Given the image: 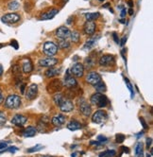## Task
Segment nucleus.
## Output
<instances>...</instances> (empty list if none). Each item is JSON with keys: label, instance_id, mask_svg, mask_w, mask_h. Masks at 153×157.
<instances>
[{"label": "nucleus", "instance_id": "nucleus-1", "mask_svg": "<svg viewBox=\"0 0 153 157\" xmlns=\"http://www.w3.org/2000/svg\"><path fill=\"white\" fill-rule=\"evenodd\" d=\"M90 101L92 104L96 105L97 107L99 108H103L106 107L108 104V98L105 95L100 94V93H95L94 94L91 98H90Z\"/></svg>", "mask_w": 153, "mask_h": 157}, {"label": "nucleus", "instance_id": "nucleus-2", "mask_svg": "<svg viewBox=\"0 0 153 157\" xmlns=\"http://www.w3.org/2000/svg\"><path fill=\"white\" fill-rule=\"evenodd\" d=\"M21 105V98L17 95H9L5 100V106L9 109H17Z\"/></svg>", "mask_w": 153, "mask_h": 157}, {"label": "nucleus", "instance_id": "nucleus-3", "mask_svg": "<svg viewBox=\"0 0 153 157\" xmlns=\"http://www.w3.org/2000/svg\"><path fill=\"white\" fill-rule=\"evenodd\" d=\"M43 51L48 57H52L55 56L58 52V46L53 42H46L43 44Z\"/></svg>", "mask_w": 153, "mask_h": 157}, {"label": "nucleus", "instance_id": "nucleus-4", "mask_svg": "<svg viewBox=\"0 0 153 157\" xmlns=\"http://www.w3.org/2000/svg\"><path fill=\"white\" fill-rule=\"evenodd\" d=\"M108 119V115L105 111H96L92 117V121L95 124H104Z\"/></svg>", "mask_w": 153, "mask_h": 157}, {"label": "nucleus", "instance_id": "nucleus-5", "mask_svg": "<svg viewBox=\"0 0 153 157\" xmlns=\"http://www.w3.org/2000/svg\"><path fill=\"white\" fill-rule=\"evenodd\" d=\"M62 85H64L67 89H70V88H75L78 86V82H76V78L73 77V75L70 73V70H67L66 71V74L64 76V78H63V83Z\"/></svg>", "mask_w": 153, "mask_h": 157}, {"label": "nucleus", "instance_id": "nucleus-6", "mask_svg": "<svg viewBox=\"0 0 153 157\" xmlns=\"http://www.w3.org/2000/svg\"><path fill=\"white\" fill-rule=\"evenodd\" d=\"M58 106L60 107V110L63 113H69V112L74 110V104L71 101V99L63 97V98L61 100V102L58 104Z\"/></svg>", "mask_w": 153, "mask_h": 157}, {"label": "nucleus", "instance_id": "nucleus-7", "mask_svg": "<svg viewBox=\"0 0 153 157\" xmlns=\"http://www.w3.org/2000/svg\"><path fill=\"white\" fill-rule=\"evenodd\" d=\"M62 86V82L59 78H56V80H53L47 84V91L48 93H58Z\"/></svg>", "mask_w": 153, "mask_h": 157}, {"label": "nucleus", "instance_id": "nucleus-8", "mask_svg": "<svg viewBox=\"0 0 153 157\" xmlns=\"http://www.w3.org/2000/svg\"><path fill=\"white\" fill-rule=\"evenodd\" d=\"M70 73L72 75H74L75 77H78V78L82 77L83 74H84V66H83V64L80 63H76L71 67Z\"/></svg>", "mask_w": 153, "mask_h": 157}, {"label": "nucleus", "instance_id": "nucleus-9", "mask_svg": "<svg viewBox=\"0 0 153 157\" xmlns=\"http://www.w3.org/2000/svg\"><path fill=\"white\" fill-rule=\"evenodd\" d=\"M20 18H21L20 15L17 13H8L2 16L1 21L6 24H14L17 23L18 21H20Z\"/></svg>", "mask_w": 153, "mask_h": 157}, {"label": "nucleus", "instance_id": "nucleus-10", "mask_svg": "<svg viewBox=\"0 0 153 157\" xmlns=\"http://www.w3.org/2000/svg\"><path fill=\"white\" fill-rule=\"evenodd\" d=\"M96 29V25L94 21H86V23L84 24L83 27V31L86 35H94Z\"/></svg>", "mask_w": 153, "mask_h": 157}, {"label": "nucleus", "instance_id": "nucleus-11", "mask_svg": "<svg viewBox=\"0 0 153 157\" xmlns=\"http://www.w3.org/2000/svg\"><path fill=\"white\" fill-rule=\"evenodd\" d=\"M79 108H80V113L85 116V117H89L91 115V112H92V109H91V106L90 104L86 101L85 99H82L81 101L80 102L79 104Z\"/></svg>", "mask_w": 153, "mask_h": 157}, {"label": "nucleus", "instance_id": "nucleus-12", "mask_svg": "<svg viewBox=\"0 0 153 157\" xmlns=\"http://www.w3.org/2000/svg\"><path fill=\"white\" fill-rule=\"evenodd\" d=\"M70 33H71V31L67 27L62 26V27H60L57 29L56 36L59 39H67L68 37H70Z\"/></svg>", "mask_w": 153, "mask_h": 157}, {"label": "nucleus", "instance_id": "nucleus-13", "mask_svg": "<svg viewBox=\"0 0 153 157\" xmlns=\"http://www.w3.org/2000/svg\"><path fill=\"white\" fill-rule=\"evenodd\" d=\"M86 82L92 85H95L101 82V76L96 72H91L86 76Z\"/></svg>", "mask_w": 153, "mask_h": 157}, {"label": "nucleus", "instance_id": "nucleus-14", "mask_svg": "<svg viewBox=\"0 0 153 157\" xmlns=\"http://www.w3.org/2000/svg\"><path fill=\"white\" fill-rule=\"evenodd\" d=\"M58 63V60L53 57H47L46 59H41L39 61V64L43 67H53Z\"/></svg>", "mask_w": 153, "mask_h": 157}, {"label": "nucleus", "instance_id": "nucleus-15", "mask_svg": "<svg viewBox=\"0 0 153 157\" xmlns=\"http://www.w3.org/2000/svg\"><path fill=\"white\" fill-rule=\"evenodd\" d=\"M37 94H38V86H37V84L33 83L28 88V91L26 93V97L28 99L32 100L37 97Z\"/></svg>", "mask_w": 153, "mask_h": 157}, {"label": "nucleus", "instance_id": "nucleus-16", "mask_svg": "<svg viewBox=\"0 0 153 157\" xmlns=\"http://www.w3.org/2000/svg\"><path fill=\"white\" fill-rule=\"evenodd\" d=\"M115 59L114 55H104L99 60V64L101 66H109L113 63H114Z\"/></svg>", "mask_w": 153, "mask_h": 157}, {"label": "nucleus", "instance_id": "nucleus-17", "mask_svg": "<svg viewBox=\"0 0 153 157\" xmlns=\"http://www.w3.org/2000/svg\"><path fill=\"white\" fill-rule=\"evenodd\" d=\"M27 121H28L27 117L22 116V115H15L13 117V119H12V123H13V124L15 125V126H19V127L23 126Z\"/></svg>", "mask_w": 153, "mask_h": 157}, {"label": "nucleus", "instance_id": "nucleus-18", "mask_svg": "<svg viewBox=\"0 0 153 157\" xmlns=\"http://www.w3.org/2000/svg\"><path fill=\"white\" fill-rule=\"evenodd\" d=\"M65 120H66L65 116L60 114L52 118V123H53V125H55V126H62L65 123Z\"/></svg>", "mask_w": 153, "mask_h": 157}, {"label": "nucleus", "instance_id": "nucleus-19", "mask_svg": "<svg viewBox=\"0 0 153 157\" xmlns=\"http://www.w3.org/2000/svg\"><path fill=\"white\" fill-rule=\"evenodd\" d=\"M58 13H59V10H57V9H51V10H47V13H43L42 16H41V19L42 20H49V19H52Z\"/></svg>", "mask_w": 153, "mask_h": 157}, {"label": "nucleus", "instance_id": "nucleus-20", "mask_svg": "<svg viewBox=\"0 0 153 157\" xmlns=\"http://www.w3.org/2000/svg\"><path fill=\"white\" fill-rule=\"evenodd\" d=\"M81 128V124L76 120H71L68 124H67V129L70 131H76V130H80Z\"/></svg>", "mask_w": 153, "mask_h": 157}, {"label": "nucleus", "instance_id": "nucleus-21", "mask_svg": "<svg viewBox=\"0 0 153 157\" xmlns=\"http://www.w3.org/2000/svg\"><path fill=\"white\" fill-rule=\"evenodd\" d=\"M36 132H37V129H36V128L29 126V127H28V128L24 131L23 136H24L25 137H32V136H35Z\"/></svg>", "mask_w": 153, "mask_h": 157}, {"label": "nucleus", "instance_id": "nucleus-22", "mask_svg": "<svg viewBox=\"0 0 153 157\" xmlns=\"http://www.w3.org/2000/svg\"><path fill=\"white\" fill-rule=\"evenodd\" d=\"M22 70H23L24 73H30L32 70H33V65H32V63L29 60H27L23 63Z\"/></svg>", "mask_w": 153, "mask_h": 157}, {"label": "nucleus", "instance_id": "nucleus-23", "mask_svg": "<svg viewBox=\"0 0 153 157\" xmlns=\"http://www.w3.org/2000/svg\"><path fill=\"white\" fill-rule=\"evenodd\" d=\"M60 74V69L58 68H54V67H50L49 69H47L46 71V76L47 78H53V77H56Z\"/></svg>", "mask_w": 153, "mask_h": 157}, {"label": "nucleus", "instance_id": "nucleus-24", "mask_svg": "<svg viewBox=\"0 0 153 157\" xmlns=\"http://www.w3.org/2000/svg\"><path fill=\"white\" fill-rule=\"evenodd\" d=\"M100 36H97V37H93V38H90L89 40H87L86 41V43H85V44L83 46V48H86V49H89V48H93L94 47V44H95V41L99 38Z\"/></svg>", "mask_w": 153, "mask_h": 157}, {"label": "nucleus", "instance_id": "nucleus-25", "mask_svg": "<svg viewBox=\"0 0 153 157\" xmlns=\"http://www.w3.org/2000/svg\"><path fill=\"white\" fill-rule=\"evenodd\" d=\"M58 48L65 49V48H70V43L66 39H59L58 42Z\"/></svg>", "mask_w": 153, "mask_h": 157}, {"label": "nucleus", "instance_id": "nucleus-26", "mask_svg": "<svg viewBox=\"0 0 153 157\" xmlns=\"http://www.w3.org/2000/svg\"><path fill=\"white\" fill-rule=\"evenodd\" d=\"M135 154L137 157H143V144L138 142L135 146Z\"/></svg>", "mask_w": 153, "mask_h": 157}, {"label": "nucleus", "instance_id": "nucleus-27", "mask_svg": "<svg viewBox=\"0 0 153 157\" xmlns=\"http://www.w3.org/2000/svg\"><path fill=\"white\" fill-rule=\"evenodd\" d=\"M95 88L96 89V91L98 93H103L107 90V88H106V84L103 82H99L98 83H96L95 85Z\"/></svg>", "mask_w": 153, "mask_h": 157}, {"label": "nucleus", "instance_id": "nucleus-28", "mask_svg": "<svg viewBox=\"0 0 153 157\" xmlns=\"http://www.w3.org/2000/svg\"><path fill=\"white\" fill-rule=\"evenodd\" d=\"M99 13H88L85 14V18L87 21H94L95 19H97L98 17H99Z\"/></svg>", "mask_w": 153, "mask_h": 157}, {"label": "nucleus", "instance_id": "nucleus-29", "mask_svg": "<svg viewBox=\"0 0 153 157\" xmlns=\"http://www.w3.org/2000/svg\"><path fill=\"white\" fill-rule=\"evenodd\" d=\"M70 37H71L72 42H74V43H79V41L80 39V35L78 31H72L70 33Z\"/></svg>", "mask_w": 153, "mask_h": 157}, {"label": "nucleus", "instance_id": "nucleus-30", "mask_svg": "<svg viewBox=\"0 0 153 157\" xmlns=\"http://www.w3.org/2000/svg\"><path fill=\"white\" fill-rule=\"evenodd\" d=\"M115 154V151H105L99 154V157H114Z\"/></svg>", "mask_w": 153, "mask_h": 157}, {"label": "nucleus", "instance_id": "nucleus-31", "mask_svg": "<svg viewBox=\"0 0 153 157\" xmlns=\"http://www.w3.org/2000/svg\"><path fill=\"white\" fill-rule=\"evenodd\" d=\"M85 64H86V68L87 69H91L92 67L95 65V61L92 58L88 57V58L85 59Z\"/></svg>", "mask_w": 153, "mask_h": 157}, {"label": "nucleus", "instance_id": "nucleus-32", "mask_svg": "<svg viewBox=\"0 0 153 157\" xmlns=\"http://www.w3.org/2000/svg\"><path fill=\"white\" fill-rule=\"evenodd\" d=\"M8 8L10 10H15L19 8V3L17 1H12L9 2V5H8Z\"/></svg>", "mask_w": 153, "mask_h": 157}, {"label": "nucleus", "instance_id": "nucleus-33", "mask_svg": "<svg viewBox=\"0 0 153 157\" xmlns=\"http://www.w3.org/2000/svg\"><path fill=\"white\" fill-rule=\"evenodd\" d=\"M43 148V145H36V146H34V147H32V148H30V149H28V152H35V151H39L40 150H42Z\"/></svg>", "mask_w": 153, "mask_h": 157}, {"label": "nucleus", "instance_id": "nucleus-34", "mask_svg": "<svg viewBox=\"0 0 153 157\" xmlns=\"http://www.w3.org/2000/svg\"><path fill=\"white\" fill-rule=\"evenodd\" d=\"M13 74L15 77H17V78L21 77V69H20V67L18 65H14L13 66Z\"/></svg>", "mask_w": 153, "mask_h": 157}, {"label": "nucleus", "instance_id": "nucleus-35", "mask_svg": "<svg viewBox=\"0 0 153 157\" xmlns=\"http://www.w3.org/2000/svg\"><path fill=\"white\" fill-rule=\"evenodd\" d=\"M125 78V82H126L128 88L129 89L130 93H132V98H133L134 97V92H133V89H132V83L129 82V81L128 80V78Z\"/></svg>", "mask_w": 153, "mask_h": 157}, {"label": "nucleus", "instance_id": "nucleus-36", "mask_svg": "<svg viewBox=\"0 0 153 157\" xmlns=\"http://www.w3.org/2000/svg\"><path fill=\"white\" fill-rule=\"evenodd\" d=\"M7 121V118H6V115L3 113V112L0 111V126L4 125Z\"/></svg>", "mask_w": 153, "mask_h": 157}, {"label": "nucleus", "instance_id": "nucleus-37", "mask_svg": "<svg viewBox=\"0 0 153 157\" xmlns=\"http://www.w3.org/2000/svg\"><path fill=\"white\" fill-rule=\"evenodd\" d=\"M124 140H125L124 134H117V136H116V142L117 143H122Z\"/></svg>", "mask_w": 153, "mask_h": 157}, {"label": "nucleus", "instance_id": "nucleus-38", "mask_svg": "<svg viewBox=\"0 0 153 157\" xmlns=\"http://www.w3.org/2000/svg\"><path fill=\"white\" fill-rule=\"evenodd\" d=\"M97 140L99 142H106L108 140V138L106 136H97Z\"/></svg>", "mask_w": 153, "mask_h": 157}, {"label": "nucleus", "instance_id": "nucleus-39", "mask_svg": "<svg viewBox=\"0 0 153 157\" xmlns=\"http://www.w3.org/2000/svg\"><path fill=\"white\" fill-rule=\"evenodd\" d=\"M126 14H127V10L125 8H123L121 10V14H120V16H121V18H125Z\"/></svg>", "mask_w": 153, "mask_h": 157}, {"label": "nucleus", "instance_id": "nucleus-40", "mask_svg": "<svg viewBox=\"0 0 153 157\" xmlns=\"http://www.w3.org/2000/svg\"><path fill=\"white\" fill-rule=\"evenodd\" d=\"M113 38H114V42H115L116 44H119V38L117 37V34H116V33H113Z\"/></svg>", "mask_w": 153, "mask_h": 157}, {"label": "nucleus", "instance_id": "nucleus-41", "mask_svg": "<svg viewBox=\"0 0 153 157\" xmlns=\"http://www.w3.org/2000/svg\"><path fill=\"white\" fill-rule=\"evenodd\" d=\"M6 148H7V143H5V142L0 143V150H5Z\"/></svg>", "mask_w": 153, "mask_h": 157}, {"label": "nucleus", "instance_id": "nucleus-42", "mask_svg": "<svg viewBox=\"0 0 153 157\" xmlns=\"http://www.w3.org/2000/svg\"><path fill=\"white\" fill-rule=\"evenodd\" d=\"M151 143H152V139L151 138H147V148H151Z\"/></svg>", "mask_w": 153, "mask_h": 157}, {"label": "nucleus", "instance_id": "nucleus-43", "mask_svg": "<svg viewBox=\"0 0 153 157\" xmlns=\"http://www.w3.org/2000/svg\"><path fill=\"white\" fill-rule=\"evenodd\" d=\"M12 46L15 48V49H18V44L15 40H13L12 41Z\"/></svg>", "mask_w": 153, "mask_h": 157}, {"label": "nucleus", "instance_id": "nucleus-44", "mask_svg": "<svg viewBox=\"0 0 153 157\" xmlns=\"http://www.w3.org/2000/svg\"><path fill=\"white\" fill-rule=\"evenodd\" d=\"M140 121H142V125H143L144 129H147V123H146V121L144 120V118H142V117H140Z\"/></svg>", "mask_w": 153, "mask_h": 157}, {"label": "nucleus", "instance_id": "nucleus-45", "mask_svg": "<svg viewBox=\"0 0 153 157\" xmlns=\"http://www.w3.org/2000/svg\"><path fill=\"white\" fill-rule=\"evenodd\" d=\"M126 41H127V37L126 36H124L123 38H122V40H121V42H119V44H120V46H124L125 44V43H126Z\"/></svg>", "mask_w": 153, "mask_h": 157}, {"label": "nucleus", "instance_id": "nucleus-46", "mask_svg": "<svg viewBox=\"0 0 153 157\" xmlns=\"http://www.w3.org/2000/svg\"><path fill=\"white\" fill-rule=\"evenodd\" d=\"M3 100H4V98H3V94H2V91H1V89H0V104H1L3 102Z\"/></svg>", "mask_w": 153, "mask_h": 157}, {"label": "nucleus", "instance_id": "nucleus-47", "mask_svg": "<svg viewBox=\"0 0 153 157\" xmlns=\"http://www.w3.org/2000/svg\"><path fill=\"white\" fill-rule=\"evenodd\" d=\"M25 88H26V84H22V85H21V93H22V94H24Z\"/></svg>", "mask_w": 153, "mask_h": 157}, {"label": "nucleus", "instance_id": "nucleus-48", "mask_svg": "<svg viewBox=\"0 0 153 157\" xmlns=\"http://www.w3.org/2000/svg\"><path fill=\"white\" fill-rule=\"evenodd\" d=\"M17 150V148H14V147H13V148H9V150H5V151H12V152H14L15 151Z\"/></svg>", "mask_w": 153, "mask_h": 157}, {"label": "nucleus", "instance_id": "nucleus-49", "mask_svg": "<svg viewBox=\"0 0 153 157\" xmlns=\"http://www.w3.org/2000/svg\"><path fill=\"white\" fill-rule=\"evenodd\" d=\"M128 5H129L130 8H132V7L133 6V1H132V0H129V1H128Z\"/></svg>", "mask_w": 153, "mask_h": 157}, {"label": "nucleus", "instance_id": "nucleus-50", "mask_svg": "<svg viewBox=\"0 0 153 157\" xmlns=\"http://www.w3.org/2000/svg\"><path fill=\"white\" fill-rule=\"evenodd\" d=\"M133 13H134V12H133V10H132V8H130V9L129 10V15H132Z\"/></svg>", "mask_w": 153, "mask_h": 157}, {"label": "nucleus", "instance_id": "nucleus-51", "mask_svg": "<svg viewBox=\"0 0 153 157\" xmlns=\"http://www.w3.org/2000/svg\"><path fill=\"white\" fill-rule=\"evenodd\" d=\"M3 74V66L0 64V76Z\"/></svg>", "mask_w": 153, "mask_h": 157}, {"label": "nucleus", "instance_id": "nucleus-52", "mask_svg": "<svg viewBox=\"0 0 153 157\" xmlns=\"http://www.w3.org/2000/svg\"><path fill=\"white\" fill-rule=\"evenodd\" d=\"M109 6H110V4H106V5L103 6V8H107V7H109Z\"/></svg>", "mask_w": 153, "mask_h": 157}, {"label": "nucleus", "instance_id": "nucleus-53", "mask_svg": "<svg viewBox=\"0 0 153 157\" xmlns=\"http://www.w3.org/2000/svg\"><path fill=\"white\" fill-rule=\"evenodd\" d=\"M62 1H63V2H67V1H68V0H62Z\"/></svg>", "mask_w": 153, "mask_h": 157}, {"label": "nucleus", "instance_id": "nucleus-54", "mask_svg": "<svg viewBox=\"0 0 153 157\" xmlns=\"http://www.w3.org/2000/svg\"><path fill=\"white\" fill-rule=\"evenodd\" d=\"M45 157H50V156H45Z\"/></svg>", "mask_w": 153, "mask_h": 157}, {"label": "nucleus", "instance_id": "nucleus-55", "mask_svg": "<svg viewBox=\"0 0 153 157\" xmlns=\"http://www.w3.org/2000/svg\"><path fill=\"white\" fill-rule=\"evenodd\" d=\"M100 1H104V0H100Z\"/></svg>", "mask_w": 153, "mask_h": 157}]
</instances>
